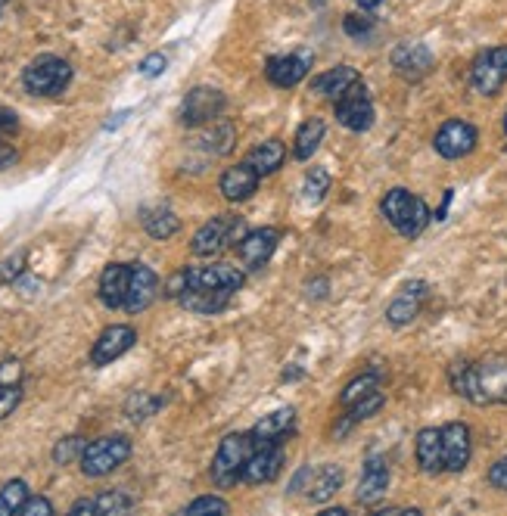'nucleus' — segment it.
I'll use <instances>...</instances> for the list:
<instances>
[{
	"instance_id": "obj_32",
	"label": "nucleus",
	"mask_w": 507,
	"mask_h": 516,
	"mask_svg": "<svg viewBox=\"0 0 507 516\" xmlns=\"http://www.w3.org/2000/svg\"><path fill=\"white\" fill-rule=\"evenodd\" d=\"M162 408V398H156V395H150V392H134L128 401H125V414L131 417V420H147V417H153L156 411Z\"/></svg>"
},
{
	"instance_id": "obj_5",
	"label": "nucleus",
	"mask_w": 507,
	"mask_h": 516,
	"mask_svg": "<svg viewBox=\"0 0 507 516\" xmlns=\"http://www.w3.org/2000/svg\"><path fill=\"white\" fill-rule=\"evenodd\" d=\"M246 234L249 231H246V221L243 218H237V215H215V218H209L200 227V231L193 234L190 249H193V255H200V258H215L224 249L237 246Z\"/></svg>"
},
{
	"instance_id": "obj_27",
	"label": "nucleus",
	"mask_w": 507,
	"mask_h": 516,
	"mask_svg": "<svg viewBox=\"0 0 507 516\" xmlns=\"http://www.w3.org/2000/svg\"><path fill=\"white\" fill-rule=\"evenodd\" d=\"M293 420H296V411L293 408H277L271 414H265L256 426L249 429L256 445H265V442H280L290 429H293Z\"/></svg>"
},
{
	"instance_id": "obj_37",
	"label": "nucleus",
	"mask_w": 507,
	"mask_h": 516,
	"mask_svg": "<svg viewBox=\"0 0 507 516\" xmlns=\"http://www.w3.org/2000/svg\"><path fill=\"white\" fill-rule=\"evenodd\" d=\"M84 439L81 436H69V439H63V442H56V448H53V461L56 464H72V461H81V454H84Z\"/></svg>"
},
{
	"instance_id": "obj_28",
	"label": "nucleus",
	"mask_w": 507,
	"mask_h": 516,
	"mask_svg": "<svg viewBox=\"0 0 507 516\" xmlns=\"http://www.w3.org/2000/svg\"><path fill=\"white\" fill-rule=\"evenodd\" d=\"M140 224H144V231L153 237V240H168L178 234V215L168 209V206H147L140 209Z\"/></svg>"
},
{
	"instance_id": "obj_51",
	"label": "nucleus",
	"mask_w": 507,
	"mask_h": 516,
	"mask_svg": "<svg viewBox=\"0 0 507 516\" xmlns=\"http://www.w3.org/2000/svg\"><path fill=\"white\" fill-rule=\"evenodd\" d=\"M4 4H7V0H0V7H4Z\"/></svg>"
},
{
	"instance_id": "obj_42",
	"label": "nucleus",
	"mask_w": 507,
	"mask_h": 516,
	"mask_svg": "<svg viewBox=\"0 0 507 516\" xmlns=\"http://www.w3.org/2000/svg\"><path fill=\"white\" fill-rule=\"evenodd\" d=\"M22 516H50L53 513V504L47 501V498H32V495H28V501L22 504V510H19Z\"/></svg>"
},
{
	"instance_id": "obj_10",
	"label": "nucleus",
	"mask_w": 507,
	"mask_h": 516,
	"mask_svg": "<svg viewBox=\"0 0 507 516\" xmlns=\"http://www.w3.org/2000/svg\"><path fill=\"white\" fill-rule=\"evenodd\" d=\"M224 106H228V100H224V94L218 88H193L181 103V122L187 128L215 122L224 112Z\"/></svg>"
},
{
	"instance_id": "obj_49",
	"label": "nucleus",
	"mask_w": 507,
	"mask_h": 516,
	"mask_svg": "<svg viewBox=\"0 0 507 516\" xmlns=\"http://www.w3.org/2000/svg\"><path fill=\"white\" fill-rule=\"evenodd\" d=\"M13 159V153L10 150H4V147H0V165H7Z\"/></svg>"
},
{
	"instance_id": "obj_17",
	"label": "nucleus",
	"mask_w": 507,
	"mask_h": 516,
	"mask_svg": "<svg viewBox=\"0 0 507 516\" xmlns=\"http://www.w3.org/2000/svg\"><path fill=\"white\" fill-rule=\"evenodd\" d=\"M392 69H396L402 78H408V81H417V78H424L430 69H433V50L427 47V44H399L396 50H392Z\"/></svg>"
},
{
	"instance_id": "obj_35",
	"label": "nucleus",
	"mask_w": 507,
	"mask_h": 516,
	"mask_svg": "<svg viewBox=\"0 0 507 516\" xmlns=\"http://www.w3.org/2000/svg\"><path fill=\"white\" fill-rule=\"evenodd\" d=\"M134 501L125 492H100L94 498V513L97 516H112V513H128Z\"/></svg>"
},
{
	"instance_id": "obj_26",
	"label": "nucleus",
	"mask_w": 507,
	"mask_h": 516,
	"mask_svg": "<svg viewBox=\"0 0 507 516\" xmlns=\"http://www.w3.org/2000/svg\"><path fill=\"white\" fill-rule=\"evenodd\" d=\"M355 81H361L358 69H352V66H333L324 75L312 78V94H321L327 100H340Z\"/></svg>"
},
{
	"instance_id": "obj_29",
	"label": "nucleus",
	"mask_w": 507,
	"mask_h": 516,
	"mask_svg": "<svg viewBox=\"0 0 507 516\" xmlns=\"http://www.w3.org/2000/svg\"><path fill=\"white\" fill-rule=\"evenodd\" d=\"M284 159H287V147L284 143H280L277 137H271V140H262L256 150H252L249 156H246V162L259 171V175H274V171L284 165Z\"/></svg>"
},
{
	"instance_id": "obj_4",
	"label": "nucleus",
	"mask_w": 507,
	"mask_h": 516,
	"mask_svg": "<svg viewBox=\"0 0 507 516\" xmlns=\"http://www.w3.org/2000/svg\"><path fill=\"white\" fill-rule=\"evenodd\" d=\"M72 81V66L63 60V56L44 53L38 60H32L22 72V84L28 94L35 97H60Z\"/></svg>"
},
{
	"instance_id": "obj_15",
	"label": "nucleus",
	"mask_w": 507,
	"mask_h": 516,
	"mask_svg": "<svg viewBox=\"0 0 507 516\" xmlns=\"http://www.w3.org/2000/svg\"><path fill=\"white\" fill-rule=\"evenodd\" d=\"M280 243V231L277 227H259V231H249L240 243H237V252H240V262L249 268V271H259L271 262V255Z\"/></svg>"
},
{
	"instance_id": "obj_11",
	"label": "nucleus",
	"mask_w": 507,
	"mask_h": 516,
	"mask_svg": "<svg viewBox=\"0 0 507 516\" xmlns=\"http://www.w3.org/2000/svg\"><path fill=\"white\" fill-rule=\"evenodd\" d=\"M427 296H430V286L424 280H408V283H402L396 299H392L389 308H386V321L392 327H408L417 318V314H420V308H424Z\"/></svg>"
},
{
	"instance_id": "obj_43",
	"label": "nucleus",
	"mask_w": 507,
	"mask_h": 516,
	"mask_svg": "<svg viewBox=\"0 0 507 516\" xmlns=\"http://www.w3.org/2000/svg\"><path fill=\"white\" fill-rule=\"evenodd\" d=\"M489 485L498 492H507V457H501V461L489 467Z\"/></svg>"
},
{
	"instance_id": "obj_18",
	"label": "nucleus",
	"mask_w": 507,
	"mask_h": 516,
	"mask_svg": "<svg viewBox=\"0 0 507 516\" xmlns=\"http://www.w3.org/2000/svg\"><path fill=\"white\" fill-rule=\"evenodd\" d=\"M389 489V464H386V457L374 454L364 461V470H361V482H358V504H377Z\"/></svg>"
},
{
	"instance_id": "obj_21",
	"label": "nucleus",
	"mask_w": 507,
	"mask_h": 516,
	"mask_svg": "<svg viewBox=\"0 0 507 516\" xmlns=\"http://www.w3.org/2000/svg\"><path fill=\"white\" fill-rule=\"evenodd\" d=\"M259 171L252 168L249 162H240V165H231L228 171L221 175L218 187H221V196L228 199V203H243L252 193L259 190Z\"/></svg>"
},
{
	"instance_id": "obj_12",
	"label": "nucleus",
	"mask_w": 507,
	"mask_h": 516,
	"mask_svg": "<svg viewBox=\"0 0 507 516\" xmlns=\"http://www.w3.org/2000/svg\"><path fill=\"white\" fill-rule=\"evenodd\" d=\"M470 451H473V436L470 426L455 420L442 426V464L445 473H461L470 464Z\"/></svg>"
},
{
	"instance_id": "obj_25",
	"label": "nucleus",
	"mask_w": 507,
	"mask_h": 516,
	"mask_svg": "<svg viewBox=\"0 0 507 516\" xmlns=\"http://www.w3.org/2000/svg\"><path fill=\"white\" fill-rule=\"evenodd\" d=\"M417 467L436 476V473H445V464H442V429L436 426H427V429H420L417 433Z\"/></svg>"
},
{
	"instance_id": "obj_39",
	"label": "nucleus",
	"mask_w": 507,
	"mask_h": 516,
	"mask_svg": "<svg viewBox=\"0 0 507 516\" xmlns=\"http://www.w3.org/2000/svg\"><path fill=\"white\" fill-rule=\"evenodd\" d=\"M231 504L228 501H221L215 495H206V498H196L184 507V513H228Z\"/></svg>"
},
{
	"instance_id": "obj_41",
	"label": "nucleus",
	"mask_w": 507,
	"mask_h": 516,
	"mask_svg": "<svg viewBox=\"0 0 507 516\" xmlns=\"http://www.w3.org/2000/svg\"><path fill=\"white\" fill-rule=\"evenodd\" d=\"M165 66H168V60H165V53H150V56H144V60H140V75H147V78H156V75H162L165 72Z\"/></svg>"
},
{
	"instance_id": "obj_20",
	"label": "nucleus",
	"mask_w": 507,
	"mask_h": 516,
	"mask_svg": "<svg viewBox=\"0 0 507 516\" xmlns=\"http://www.w3.org/2000/svg\"><path fill=\"white\" fill-rule=\"evenodd\" d=\"M159 296V277L153 268L147 265H131V280H128V299H125V311L137 314L153 305V299Z\"/></svg>"
},
{
	"instance_id": "obj_33",
	"label": "nucleus",
	"mask_w": 507,
	"mask_h": 516,
	"mask_svg": "<svg viewBox=\"0 0 507 516\" xmlns=\"http://www.w3.org/2000/svg\"><path fill=\"white\" fill-rule=\"evenodd\" d=\"M380 389V380H377V374H361V377H355L346 389H343V395H340V405H343V411L346 408H352L355 401H361L364 395H371V392H377Z\"/></svg>"
},
{
	"instance_id": "obj_7",
	"label": "nucleus",
	"mask_w": 507,
	"mask_h": 516,
	"mask_svg": "<svg viewBox=\"0 0 507 516\" xmlns=\"http://www.w3.org/2000/svg\"><path fill=\"white\" fill-rule=\"evenodd\" d=\"M470 84L476 94L483 97H495L504 84H507V47H486L470 66Z\"/></svg>"
},
{
	"instance_id": "obj_2",
	"label": "nucleus",
	"mask_w": 507,
	"mask_h": 516,
	"mask_svg": "<svg viewBox=\"0 0 507 516\" xmlns=\"http://www.w3.org/2000/svg\"><path fill=\"white\" fill-rule=\"evenodd\" d=\"M380 209H383L386 221H389L392 227H396V231H399L402 237H408V240H414V237L424 234L427 224L433 221V215H430V209H427L424 199L414 196V193L405 190V187H392V190L383 196Z\"/></svg>"
},
{
	"instance_id": "obj_1",
	"label": "nucleus",
	"mask_w": 507,
	"mask_h": 516,
	"mask_svg": "<svg viewBox=\"0 0 507 516\" xmlns=\"http://www.w3.org/2000/svg\"><path fill=\"white\" fill-rule=\"evenodd\" d=\"M452 386L473 405H507V355H486L480 361H458L452 370Z\"/></svg>"
},
{
	"instance_id": "obj_31",
	"label": "nucleus",
	"mask_w": 507,
	"mask_h": 516,
	"mask_svg": "<svg viewBox=\"0 0 507 516\" xmlns=\"http://www.w3.org/2000/svg\"><path fill=\"white\" fill-rule=\"evenodd\" d=\"M28 485L22 479H10L4 489H0V516H16L22 510V504L28 501Z\"/></svg>"
},
{
	"instance_id": "obj_44",
	"label": "nucleus",
	"mask_w": 507,
	"mask_h": 516,
	"mask_svg": "<svg viewBox=\"0 0 507 516\" xmlns=\"http://www.w3.org/2000/svg\"><path fill=\"white\" fill-rule=\"evenodd\" d=\"M19 380H22V364L19 361L0 364V386H19Z\"/></svg>"
},
{
	"instance_id": "obj_40",
	"label": "nucleus",
	"mask_w": 507,
	"mask_h": 516,
	"mask_svg": "<svg viewBox=\"0 0 507 516\" xmlns=\"http://www.w3.org/2000/svg\"><path fill=\"white\" fill-rule=\"evenodd\" d=\"M19 401H22V389L19 386H0V420L10 417L16 411Z\"/></svg>"
},
{
	"instance_id": "obj_8",
	"label": "nucleus",
	"mask_w": 507,
	"mask_h": 516,
	"mask_svg": "<svg viewBox=\"0 0 507 516\" xmlns=\"http://www.w3.org/2000/svg\"><path fill=\"white\" fill-rule=\"evenodd\" d=\"M333 109H336L340 125L355 131V134L368 131L374 125V103H371V94L361 81H355L340 100H333Z\"/></svg>"
},
{
	"instance_id": "obj_22",
	"label": "nucleus",
	"mask_w": 507,
	"mask_h": 516,
	"mask_svg": "<svg viewBox=\"0 0 507 516\" xmlns=\"http://www.w3.org/2000/svg\"><path fill=\"white\" fill-rule=\"evenodd\" d=\"M265 75L274 88H296L299 81H305L308 75V56H296V53H287V56H271L265 63Z\"/></svg>"
},
{
	"instance_id": "obj_50",
	"label": "nucleus",
	"mask_w": 507,
	"mask_h": 516,
	"mask_svg": "<svg viewBox=\"0 0 507 516\" xmlns=\"http://www.w3.org/2000/svg\"><path fill=\"white\" fill-rule=\"evenodd\" d=\"M504 134H507V112H504Z\"/></svg>"
},
{
	"instance_id": "obj_47",
	"label": "nucleus",
	"mask_w": 507,
	"mask_h": 516,
	"mask_svg": "<svg viewBox=\"0 0 507 516\" xmlns=\"http://www.w3.org/2000/svg\"><path fill=\"white\" fill-rule=\"evenodd\" d=\"M452 199H455V190H445V196H442V206L436 209V221H445V215H448V206H452Z\"/></svg>"
},
{
	"instance_id": "obj_45",
	"label": "nucleus",
	"mask_w": 507,
	"mask_h": 516,
	"mask_svg": "<svg viewBox=\"0 0 507 516\" xmlns=\"http://www.w3.org/2000/svg\"><path fill=\"white\" fill-rule=\"evenodd\" d=\"M22 268H25V252H16L13 258H7V262L0 265V280H13V277H19Z\"/></svg>"
},
{
	"instance_id": "obj_23",
	"label": "nucleus",
	"mask_w": 507,
	"mask_h": 516,
	"mask_svg": "<svg viewBox=\"0 0 507 516\" xmlns=\"http://www.w3.org/2000/svg\"><path fill=\"white\" fill-rule=\"evenodd\" d=\"M234 299V290H212V286H187V290L178 296V302L193 311V314H215L224 311Z\"/></svg>"
},
{
	"instance_id": "obj_3",
	"label": "nucleus",
	"mask_w": 507,
	"mask_h": 516,
	"mask_svg": "<svg viewBox=\"0 0 507 516\" xmlns=\"http://www.w3.org/2000/svg\"><path fill=\"white\" fill-rule=\"evenodd\" d=\"M252 451H256L252 433H231L221 439L215 461H212V479L218 489H231V485H237L243 479V467L252 457Z\"/></svg>"
},
{
	"instance_id": "obj_16",
	"label": "nucleus",
	"mask_w": 507,
	"mask_h": 516,
	"mask_svg": "<svg viewBox=\"0 0 507 516\" xmlns=\"http://www.w3.org/2000/svg\"><path fill=\"white\" fill-rule=\"evenodd\" d=\"M243 280H246V274L228 262H215V265H203V268H184L187 286H212V290H234L237 293Z\"/></svg>"
},
{
	"instance_id": "obj_6",
	"label": "nucleus",
	"mask_w": 507,
	"mask_h": 516,
	"mask_svg": "<svg viewBox=\"0 0 507 516\" xmlns=\"http://www.w3.org/2000/svg\"><path fill=\"white\" fill-rule=\"evenodd\" d=\"M131 457V442L128 436H103L97 442H91L81 454V473L88 479H100L109 476L116 467H122Z\"/></svg>"
},
{
	"instance_id": "obj_24",
	"label": "nucleus",
	"mask_w": 507,
	"mask_h": 516,
	"mask_svg": "<svg viewBox=\"0 0 507 516\" xmlns=\"http://www.w3.org/2000/svg\"><path fill=\"white\" fill-rule=\"evenodd\" d=\"M128 280H131V265H119V262L106 265L100 274V302L106 308H125Z\"/></svg>"
},
{
	"instance_id": "obj_48",
	"label": "nucleus",
	"mask_w": 507,
	"mask_h": 516,
	"mask_svg": "<svg viewBox=\"0 0 507 516\" xmlns=\"http://www.w3.org/2000/svg\"><path fill=\"white\" fill-rule=\"evenodd\" d=\"M355 4H358L364 13H371V10H377V7L383 4V0H355Z\"/></svg>"
},
{
	"instance_id": "obj_13",
	"label": "nucleus",
	"mask_w": 507,
	"mask_h": 516,
	"mask_svg": "<svg viewBox=\"0 0 507 516\" xmlns=\"http://www.w3.org/2000/svg\"><path fill=\"white\" fill-rule=\"evenodd\" d=\"M284 470V445L280 442H265V445H256L252 457L243 467V482L249 485H265V482H274Z\"/></svg>"
},
{
	"instance_id": "obj_14",
	"label": "nucleus",
	"mask_w": 507,
	"mask_h": 516,
	"mask_svg": "<svg viewBox=\"0 0 507 516\" xmlns=\"http://www.w3.org/2000/svg\"><path fill=\"white\" fill-rule=\"evenodd\" d=\"M134 342H137L134 327H128V324H112V327H106L100 333V339L94 342V349H91V364L94 367L112 364L116 358H122L125 352H131Z\"/></svg>"
},
{
	"instance_id": "obj_9",
	"label": "nucleus",
	"mask_w": 507,
	"mask_h": 516,
	"mask_svg": "<svg viewBox=\"0 0 507 516\" xmlns=\"http://www.w3.org/2000/svg\"><path fill=\"white\" fill-rule=\"evenodd\" d=\"M476 140H480V131H476L470 122L464 119H448L436 137H433V150L442 159H464L476 150Z\"/></svg>"
},
{
	"instance_id": "obj_36",
	"label": "nucleus",
	"mask_w": 507,
	"mask_h": 516,
	"mask_svg": "<svg viewBox=\"0 0 507 516\" xmlns=\"http://www.w3.org/2000/svg\"><path fill=\"white\" fill-rule=\"evenodd\" d=\"M203 143H209V153L224 156L234 150V128L228 122H215V128L203 137Z\"/></svg>"
},
{
	"instance_id": "obj_34",
	"label": "nucleus",
	"mask_w": 507,
	"mask_h": 516,
	"mask_svg": "<svg viewBox=\"0 0 507 516\" xmlns=\"http://www.w3.org/2000/svg\"><path fill=\"white\" fill-rule=\"evenodd\" d=\"M327 190H330V171L327 168H308L305 187H302L308 203H321V199L327 196Z\"/></svg>"
},
{
	"instance_id": "obj_30",
	"label": "nucleus",
	"mask_w": 507,
	"mask_h": 516,
	"mask_svg": "<svg viewBox=\"0 0 507 516\" xmlns=\"http://www.w3.org/2000/svg\"><path fill=\"white\" fill-rule=\"evenodd\" d=\"M324 122L321 119H308V122H302L299 125V131H296V137H293V156L299 159V162H305V159H312L315 156V150L321 147V140H324Z\"/></svg>"
},
{
	"instance_id": "obj_38",
	"label": "nucleus",
	"mask_w": 507,
	"mask_h": 516,
	"mask_svg": "<svg viewBox=\"0 0 507 516\" xmlns=\"http://www.w3.org/2000/svg\"><path fill=\"white\" fill-rule=\"evenodd\" d=\"M343 28H346V35L349 38H368L371 32H374V19L371 16H358V13H349L346 19H343Z\"/></svg>"
},
{
	"instance_id": "obj_46",
	"label": "nucleus",
	"mask_w": 507,
	"mask_h": 516,
	"mask_svg": "<svg viewBox=\"0 0 507 516\" xmlns=\"http://www.w3.org/2000/svg\"><path fill=\"white\" fill-rule=\"evenodd\" d=\"M16 128H19L16 112H10V109H0V131H16Z\"/></svg>"
},
{
	"instance_id": "obj_19",
	"label": "nucleus",
	"mask_w": 507,
	"mask_h": 516,
	"mask_svg": "<svg viewBox=\"0 0 507 516\" xmlns=\"http://www.w3.org/2000/svg\"><path fill=\"white\" fill-rule=\"evenodd\" d=\"M343 485V470L336 464H324V467H305V482H302V492L308 495V501L315 504H327Z\"/></svg>"
}]
</instances>
